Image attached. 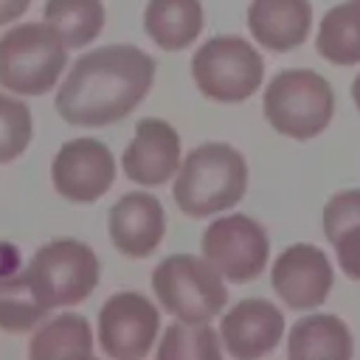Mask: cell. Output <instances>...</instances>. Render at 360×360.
<instances>
[{
  "instance_id": "cell-1",
  "label": "cell",
  "mask_w": 360,
  "mask_h": 360,
  "mask_svg": "<svg viewBox=\"0 0 360 360\" xmlns=\"http://www.w3.org/2000/svg\"><path fill=\"white\" fill-rule=\"evenodd\" d=\"M155 59L127 42L82 53L56 90V112L70 127H110L124 121L152 90Z\"/></svg>"
},
{
  "instance_id": "cell-2",
  "label": "cell",
  "mask_w": 360,
  "mask_h": 360,
  "mask_svg": "<svg viewBox=\"0 0 360 360\" xmlns=\"http://www.w3.org/2000/svg\"><path fill=\"white\" fill-rule=\"evenodd\" d=\"M248 177V160L236 146L225 141H205L183 158L172 197L191 219L214 217L233 208L245 197Z\"/></svg>"
},
{
  "instance_id": "cell-3",
  "label": "cell",
  "mask_w": 360,
  "mask_h": 360,
  "mask_svg": "<svg viewBox=\"0 0 360 360\" xmlns=\"http://www.w3.org/2000/svg\"><path fill=\"white\" fill-rule=\"evenodd\" d=\"M262 110L267 124L278 135H287L292 141H309L332 124L335 90L315 70H281L264 87Z\"/></svg>"
},
{
  "instance_id": "cell-4",
  "label": "cell",
  "mask_w": 360,
  "mask_h": 360,
  "mask_svg": "<svg viewBox=\"0 0 360 360\" xmlns=\"http://www.w3.org/2000/svg\"><path fill=\"white\" fill-rule=\"evenodd\" d=\"M152 292L177 321L211 323L228 304L222 273L194 253H172L152 270Z\"/></svg>"
},
{
  "instance_id": "cell-5",
  "label": "cell",
  "mask_w": 360,
  "mask_h": 360,
  "mask_svg": "<svg viewBox=\"0 0 360 360\" xmlns=\"http://www.w3.org/2000/svg\"><path fill=\"white\" fill-rule=\"evenodd\" d=\"M68 68V45L48 22H20L0 37V87L42 96Z\"/></svg>"
},
{
  "instance_id": "cell-6",
  "label": "cell",
  "mask_w": 360,
  "mask_h": 360,
  "mask_svg": "<svg viewBox=\"0 0 360 360\" xmlns=\"http://www.w3.org/2000/svg\"><path fill=\"white\" fill-rule=\"evenodd\" d=\"M22 273L37 301L51 312L56 307L82 304L98 287L101 264L90 245L62 236L37 248Z\"/></svg>"
},
{
  "instance_id": "cell-7",
  "label": "cell",
  "mask_w": 360,
  "mask_h": 360,
  "mask_svg": "<svg viewBox=\"0 0 360 360\" xmlns=\"http://www.w3.org/2000/svg\"><path fill=\"white\" fill-rule=\"evenodd\" d=\"M191 79L202 96L222 104H239L262 87L264 59L245 37L219 34L194 51Z\"/></svg>"
},
{
  "instance_id": "cell-8",
  "label": "cell",
  "mask_w": 360,
  "mask_h": 360,
  "mask_svg": "<svg viewBox=\"0 0 360 360\" xmlns=\"http://www.w3.org/2000/svg\"><path fill=\"white\" fill-rule=\"evenodd\" d=\"M202 256L222 273L225 281L248 284L259 278L270 259V236L262 222L248 214H225L205 225Z\"/></svg>"
},
{
  "instance_id": "cell-9",
  "label": "cell",
  "mask_w": 360,
  "mask_h": 360,
  "mask_svg": "<svg viewBox=\"0 0 360 360\" xmlns=\"http://www.w3.org/2000/svg\"><path fill=\"white\" fill-rule=\"evenodd\" d=\"M160 332L158 307L135 290L112 292L98 312V343L107 357L141 360L152 352Z\"/></svg>"
},
{
  "instance_id": "cell-10",
  "label": "cell",
  "mask_w": 360,
  "mask_h": 360,
  "mask_svg": "<svg viewBox=\"0 0 360 360\" xmlns=\"http://www.w3.org/2000/svg\"><path fill=\"white\" fill-rule=\"evenodd\" d=\"M51 180L68 202H96L115 183V158L96 138H73L59 146L51 163Z\"/></svg>"
},
{
  "instance_id": "cell-11",
  "label": "cell",
  "mask_w": 360,
  "mask_h": 360,
  "mask_svg": "<svg viewBox=\"0 0 360 360\" xmlns=\"http://www.w3.org/2000/svg\"><path fill=\"white\" fill-rule=\"evenodd\" d=\"M270 281L278 298L290 309L309 312L329 298L335 284V270L321 248L309 242H295L276 256L270 267Z\"/></svg>"
},
{
  "instance_id": "cell-12",
  "label": "cell",
  "mask_w": 360,
  "mask_h": 360,
  "mask_svg": "<svg viewBox=\"0 0 360 360\" xmlns=\"http://www.w3.org/2000/svg\"><path fill=\"white\" fill-rule=\"evenodd\" d=\"M284 338V315L267 298H242L219 318L222 349L236 360H259Z\"/></svg>"
},
{
  "instance_id": "cell-13",
  "label": "cell",
  "mask_w": 360,
  "mask_h": 360,
  "mask_svg": "<svg viewBox=\"0 0 360 360\" xmlns=\"http://www.w3.org/2000/svg\"><path fill=\"white\" fill-rule=\"evenodd\" d=\"M124 174L138 186H163L180 169V135L163 118H141L121 155Z\"/></svg>"
},
{
  "instance_id": "cell-14",
  "label": "cell",
  "mask_w": 360,
  "mask_h": 360,
  "mask_svg": "<svg viewBox=\"0 0 360 360\" xmlns=\"http://www.w3.org/2000/svg\"><path fill=\"white\" fill-rule=\"evenodd\" d=\"M110 242L129 259H146L158 250L166 233V211L149 191H129L112 202L107 214Z\"/></svg>"
},
{
  "instance_id": "cell-15",
  "label": "cell",
  "mask_w": 360,
  "mask_h": 360,
  "mask_svg": "<svg viewBox=\"0 0 360 360\" xmlns=\"http://www.w3.org/2000/svg\"><path fill=\"white\" fill-rule=\"evenodd\" d=\"M248 31L256 45L287 53L307 42L312 31L309 0H250Z\"/></svg>"
},
{
  "instance_id": "cell-16",
  "label": "cell",
  "mask_w": 360,
  "mask_h": 360,
  "mask_svg": "<svg viewBox=\"0 0 360 360\" xmlns=\"http://www.w3.org/2000/svg\"><path fill=\"white\" fill-rule=\"evenodd\" d=\"M287 354L295 360H312V357L349 360L354 354V338L343 318L332 312H315L292 323L287 338Z\"/></svg>"
},
{
  "instance_id": "cell-17",
  "label": "cell",
  "mask_w": 360,
  "mask_h": 360,
  "mask_svg": "<svg viewBox=\"0 0 360 360\" xmlns=\"http://www.w3.org/2000/svg\"><path fill=\"white\" fill-rule=\"evenodd\" d=\"M205 25L200 0H149L143 8V31L163 51H183L197 42Z\"/></svg>"
},
{
  "instance_id": "cell-18",
  "label": "cell",
  "mask_w": 360,
  "mask_h": 360,
  "mask_svg": "<svg viewBox=\"0 0 360 360\" xmlns=\"http://www.w3.org/2000/svg\"><path fill=\"white\" fill-rule=\"evenodd\" d=\"M323 233L346 278L360 281V188H343L323 205Z\"/></svg>"
},
{
  "instance_id": "cell-19",
  "label": "cell",
  "mask_w": 360,
  "mask_h": 360,
  "mask_svg": "<svg viewBox=\"0 0 360 360\" xmlns=\"http://www.w3.org/2000/svg\"><path fill=\"white\" fill-rule=\"evenodd\" d=\"M315 51L340 68L360 65V0L338 3L321 17Z\"/></svg>"
},
{
  "instance_id": "cell-20",
  "label": "cell",
  "mask_w": 360,
  "mask_h": 360,
  "mask_svg": "<svg viewBox=\"0 0 360 360\" xmlns=\"http://www.w3.org/2000/svg\"><path fill=\"white\" fill-rule=\"evenodd\" d=\"M28 354L34 360L51 357H90L93 354V329L84 315L65 312L42 323L28 340Z\"/></svg>"
},
{
  "instance_id": "cell-21",
  "label": "cell",
  "mask_w": 360,
  "mask_h": 360,
  "mask_svg": "<svg viewBox=\"0 0 360 360\" xmlns=\"http://www.w3.org/2000/svg\"><path fill=\"white\" fill-rule=\"evenodd\" d=\"M42 17L62 37L68 48H84L104 28V3L101 0H45Z\"/></svg>"
},
{
  "instance_id": "cell-22",
  "label": "cell",
  "mask_w": 360,
  "mask_h": 360,
  "mask_svg": "<svg viewBox=\"0 0 360 360\" xmlns=\"http://www.w3.org/2000/svg\"><path fill=\"white\" fill-rule=\"evenodd\" d=\"M158 357L160 360H219L222 340L211 323L174 321L172 326H166L158 343Z\"/></svg>"
},
{
  "instance_id": "cell-23",
  "label": "cell",
  "mask_w": 360,
  "mask_h": 360,
  "mask_svg": "<svg viewBox=\"0 0 360 360\" xmlns=\"http://www.w3.org/2000/svg\"><path fill=\"white\" fill-rule=\"evenodd\" d=\"M48 309L37 301L31 284L25 281V273H6L0 276V329L3 332H31Z\"/></svg>"
},
{
  "instance_id": "cell-24",
  "label": "cell",
  "mask_w": 360,
  "mask_h": 360,
  "mask_svg": "<svg viewBox=\"0 0 360 360\" xmlns=\"http://www.w3.org/2000/svg\"><path fill=\"white\" fill-rule=\"evenodd\" d=\"M34 138V118L25 101L0 93V166L17 160Z\"/></svg>"
},
{
  "instance_id": "cell-25",
  "label": "cell",
  "mask_w": 360,
  "mask_h": 360,
  "mask_svg": "<svg viewBox=\"0 0 360 360\" xmlns=\"http://www.w3.org/2000/svg\"><path fill=\"white\" fill-rule=\"evenodd\" d=\"M28 6H31V0H0V25L20 20L28 11Z\"/></svg>"
},
{
  "instance_id": "cell-26",
  "label": "cell",
  "mask_w": 360,
  "mask_h": 360,
  "mask_svg": "<svg viewBox=\"0 0 360 360\" xmlns=\"http://www.w3.org/2000/svg\"><path fill=\"white\" fill-rule=\"evenodd\" d=\"M352 101H354V107L360 110V73H357L354 82H352Z\"/></svg>"
}]
</instances>
